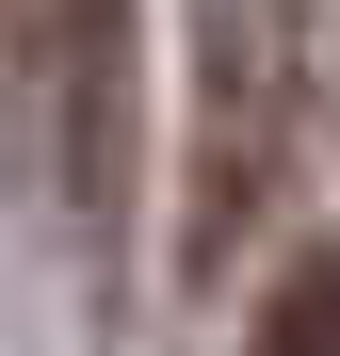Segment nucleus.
I'll use <instances>...</instances> for the list:
<instances>
[{"mask_svg":"<svg viewBox=\"0 0 340 356\" xmlns=\"http://www.w3.org/2000/svg\"><path fill=\"white\" fill-rule=\"evenodd\" d=\"M324 113V33L308 0H211L195 17V162H179V275H227L275 227Z\"/></svg>","mask_w":340,"mask_h":356,"instance_id":"obj_1","label":"nucleus"},{"mask_svg":"<svg viewBox=\"0 0 340 356\" xmlns=\"http://www.w3.org/2000/svg\"><path fill=\"white\" fill-rule=\"evenodd\" d=\"M17 81H33V178L65 227H130L146 162V0H17Z\"/></svg>","mask_w":340,"mask_h":356,"instance_id":"obj_2","label":"nucleus"},{"mask_svg":"<svg viewBox=\"0 0 340 356\" xmlns=\"http://www.w3.org/2000/svg\"><path fill=\"white\" fill-rule=\"evenodd\" d=\"M243 356H340V243H292V259H275Z\"/></svg>","mask_w":340,"mask_h":356,"instance_id":"obj_3","label":"nucleus"}]
</instances>
